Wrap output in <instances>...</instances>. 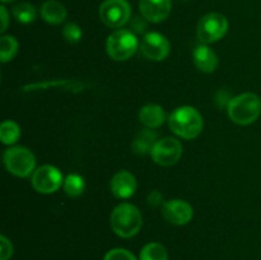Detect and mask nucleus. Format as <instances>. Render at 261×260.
Segmentation results:
<instances>
[{
	"mask_svg": "<svg viewBox=\"0 0 261 260\" xmlns=\"http://www.w3.org/2000/svg\"><path fill=\"white\" fill-rule=\"evenodd\" d=\"M4 163L10 173L18 177H27L35 170L36 160L33 153L27 148L14 147L4 153Z\"/></svg>",
	"mask_w": 261,
	"mask_h": 260,
	"instance_id": "5",
	"label": "nucleus"
},
{
	"mask_svg": "<svg viewBox=\"0 0 261 260\" xmlns=\"http://www.w3.org/2000/svg\"><path fill=\"white\" fill-rule=\"evenodd\" d=\"M261 114V99L255 93H244L234 97L228 103V116L239 125H250Z\"/></svg>",
	"mask_w": 261,
	"mask_h": 260,
	"instance_id": "3",
	"label": "nucleus"
},
{
	"mask_svg": "<svg viewBox=\"0 0 261 260\" xmlns=\"http://www.w3.org/2000/svg\"><path fill=\"white\" fill-rule=\"evenodd\" d=\"M103 260H137V257L125 249H112L105 255Z\"/></svg>",
	"mask_w": 261,
	"mask_h": 260,
	"instance_id": "24",
	"label": "nucleus"
},
{
	"mask_svg": "<svg viewBox=\"0 0 261 260\" xmlns=\"http://www.w3.org/2000/svg\"><path fill=\"white\" fill-rule=\"evenodd\" d=\"M0 15H2V28H0V32H5V30L8 28V23H9V18H8V12L5 9V7H0Z\"/></svg>",
	"mask_w": 261,
	"mask_h": 260,
	"instance_id": "28",
	"label": "nucleus"
},
{
	"mask_svg": "<svg viewBox=\"0 0 261 260\" xmlns=\"http://www.w3.org/2000/svg\"><path fill=\"white\" fill-rule=\"evenodd\" d=\"M20 137V129L17 122L7 120L0 126V139L4 144H14Z\"/></svg>",
	"mask_w": 261,
	"mask_h": 260,
	"instance_id": "19",
	"label": "nucleus"
},
{
	"mask_svg": "<svg viewBox=\"0 0 261 260\" xmlns=\"http://www.w3.org/2000/svg\"><path fill=\"white\" fill-rule=\"evenodd\" d=\"M132 32L143 33L147 30V19L144 17H134L132 20Z\"/></svg>",
	"mask_w": 261,
	"mask_h": 260,
	"instance_id": "26",
	"label": "nucleus"
},
{
	"mask_svg": "<svg viewBox=\"0 0 261 260\" xmlns=\"http://www.w3.org/2000/svg\"><path fill=\"white\" fill-rule=\"evenodd\" d=\"M228 30V20L219 13L204 15L198 24V37L203 43H212L221 40Z\"/></svg>",
	"mask_w": 261,
	"mask_h": 260,
	"instance_id": "7",
	"label": "nucleus"
},
{
	"mask_svg": "<svg viewBox=\"0 0 261 260\" xmlns=\"http://www.w3.org/2000/svg\"><path fill=\"white\" fill-rule=\"evenodd\" d=\"M107 53L116 61H125L132 58L138 48V38L132 31L119 30L107 38Z\"/></svg>",
	"mask_w": 261,
	"mask_h": 260,
	"instance_id": "4",
	"label": "nucleus"
},
{
	"mask_svg": "<svg viewBox=\"0 0 261 260\" xmlns=\"http://www.w3.org/2000/svg\"><path fill=\"white\" fill-rule=\"evenodd\" d=\"M157 142V133H154L150 129L142 130L140 133H138L135 139L133 140L132 149L135 154H148V153L152 152L153 147H154Z\"/></svg>",
	"mask_w": 261,
	"mask_h": 260,
	"instance_id": "16",
	"label": "nucleus"
},
{
	"mask_svg": "<svg viewBox=\"0 0 261 260\" xmlns=\"http://www.w3.org/2000/svg\"><path fill=\"white\" fill-rule=\"evenodd\" d=\"M63 35L68 42L75 43L82 38V30L78 24H75V23H68V24L64 27Z\"/></svg>",
	"mask_w": 261,
	"mask_h": 260,
	"instance_id": "23",
	"label": "nucleus"
},
{
	"mask_svg": "<svg viewBox=\"0 0 261 260\" xmlns=\"http://www.w3.org/2000/svg\"><path fill=\"white\" fill-rule=\"evenodd\" d=\"M181 154H182V145L173 138L160 139L150 152L153 161L158 165L166 166V167L175 165L180 160Z\"/></svg>",
	"mask_w": 261,
	"mask_h": 260,
	"instance_id": "9",
	"label": "nucleus"
},
{
	"mask_svg": "<svg viewBox=\"0 0 261 260\" xmlns=\"http://www.w3.org/2000/svg\"><path fill=\"white\" fill-rule=\"evenodd\" d=\"M13 255V245L5 236H0V260H9Z\"/></svg>",
	"mask_w": 261,
	"mask_h": 260,
	"instance_id": "25",
	"label": "nucleus"
},
{
	"mask_svg": "<svg viewBox=\"0 0 261 260\" xmlns=\"http://www.w3.org/2000/svg\"><path fill=\"white\" fill-rule=\"evenodd\" d=\"M64 190H65L66 195L71 196V198H76V196L82 195L84 191V180L79 175H69L64 181Z\"/></svg>",
	"mask_w": 261,
	"mask_h": 260,
	"instance_id": "22",
	"label": "nucleus"
},
{
	"mask_svg": "<svg viewBox=\"0 0 261 260\" xmlns=\"http://www.w3.org/2000/svg\"><path fill=\"white\" fill-rule=\"evenodd\" d=\"M18 53V41L13 36H3L0 38V58L2 63L12 60Z\"/></svg>",
	"mask_w": 261,
	"mask_h": 260,
	"instance_id": "20",
	"label": "nucleus"
},
{
	"mask_svg": "<svg viewBox=\"0 0 261 260\" xmlns=\"http://www.w3.org/2000/svg\"><path fill=\"white\" fill-rule=\"evenodd\" d=\"M43 20L50 24H60L66 18V9L61 3L56 0H47L41 8Z\"/></svg>",
	"mask_w": 261,
	"mask_h": 260,
	"instance_id": "17",
	"label": "nucleus"
},
{
	"mask_svg": "<svg viewBox=\"0 0 261 260\" xmlns=\"http://www.w3.org/2000/svg\"><path fill=\"white\" fill-rule=\"evenodd\" d=\"M170 129L185 139H194L203 130V117L194 107L182 106L176 109L168 117Z\"/></svg>",
	"mask_w": 261,
	"mask_h": 260,
	"instance_id": "2",
	"label": "nucleus"
},
{
	"mask_svg": "<svg viewBox=\"0 0 261 260\" xmlns=\"http://www.w3.org/2000/svg\"><path fill=\"white\" fill-rule=\"evenodd\" d=\"M13 15L18 22L23 23V24H28L32 23L36 19V9L33 5L28 4V3H19L13 8Z\"/></svg>",
	"mask_w": 261,
	"mask_h": 260,
	"instance_id": "21",
	"label": "nucleus"
},
{
	"mask_svg": "<svg viewBox=\"0 0 261 260\" xmlns=\"http://www.w3.org/2000/svg\"><path fill=\"white\" fill-rule=\"evenodd\" d=\"M140 260H168L167 250L158 242L147 244L140 251Z\"/></svg>",
	"mask_w": 261,
	"mask_h": 260,
	"instance_id": "18",
	"label": "nucleus"
},
{
	"mask_svg": "<svg viewBox=\"0 0 261 260\" xmlns=\"http://www.w3.org/2000/svg\"><path fill=\"white\" fill-rule=\"evenodd\" d=\"M139 9L148 22L160 23L170 15L172 2L171 0H140Z\"/></svg>",
	"mask_w": 261,
	"mask_h": 260,
	"instance_id": "12",
	"label": "nucleus"
},
{
	"mask_svg": "<svg viewBox=\"0 0 261 260\" xmlns=\"http://www.w3.org/2000/svg\"><path fill=\"white\" fill-rule=\"evenodd\" d=\"M63 184V175L56 167L45 165L33 172L32 185L36 191L41 194L55 193Z\"/></svg>",
	"mask_w": 261,
	"mask_h": 260,
	"instance_id": "8",
	"label": "nucleus"
},
{
	"mask_svg": "<svg viewBox=\"0 0 261 260\" xmlns=\"http://www.w3.org/2000/svg\"><path fill=\"white\" fill-rule=\"evenodd\" d=\"M193 58L199 70L204 73H213L218 66V56L211 47L205 45H199L194 50Z\"/></svg>",
	"mask_w": 261,
	"mask_h": 260,
	"instance_id": "14",
	"label": "nucleus"
},
{
	"mask_svg": "<svg viewBox=\"0 0 261 260\" xmlns=\"http://www.w3.org/2000/svg\"><path fill=\"white\" fill-rule=\"evenodd\" d=\"M99 18L107 27H122L132 18V8L126 0H105L99 7Z\"/></svg>",
	"mask_w": 261,
	"mask_h": 260,
	"instance_id": "6",
	"label": "nucleus"
},
{
	"mask_svg": "<svg viewBox=\"0 0 261 260\" xmlns=\"http://www.w3.org/2000/svg\"><path fill=\"white\" fill-rule=\"evenodd\" d=\"M3 3H8V2H13V0H2Z\"/></svg>",
	"mask_w": 261,
	"mask_h": 260,
	"instance_id": "29",
	"label": "nucleus"
},
{
	"mask_svg": "<svg viewBox=\"0 0 261 260\" xmlns=\"http://www.w3.org/2000/svg\"><path fill=\"white\" fill-rule=\"evenodd\" d=\"M161 201H162V195L158 191H152L149 194V196H148V203H149V205L157 206Z\"/></svg>",
	"mask_w": 261,
	"mask_h": 260,
	"instance_id": "27",
	"label": "nucleus"
},
{
	"mask_svg": "<svg viewBox=\"0 0 261 260\" xmlns=\"http://www.w3.org/2000/svg\"><path fill=\"white\" fill-rule=\"evenodd\" d=\"M110 222H111L112 231L117 236L122 239H130L142 228L143 217L137 206L129 203H122L114 209Z\"/></svg>",
	"mask_w": 261,
	"mask_h": 260,
	"instance_id": "1",
	"label": "nucleus"
},
{
	"mask_svg": "<svg viewBox=\"0 0 261 260\" xmlns=\"http://www.w3.org/2000/svg\"><path fill=\"white\" fill-rule=\"evenodd\" d=\"M170 42L163 35L158 32H149L144 36L140 45L143 55L153 61H161L170 54Z\"/></svg>",
	"mask_w": 261,
	"mask_h": 260,
	"instance_id": "10",
	"label": "nucleus"
},
{
	"mask_svg": "<svg viewBox=\"0 0 261 260\" xmlns=\"http://www.w3.org/2000/svg\"><path fill=\"white\" fill-rule=\"evenodd\" d=\"M139 120L148 129H155V127H160L165 121V111L158 105H145L140 109Z\"/></svg>",
	"mask_w": 261,
	"mask_h": 260,
	"instance_id": "15",
	"label": "nucleus"
},
{
	"mask_svg": "<svg viewBox=\"0 0 261 260\" xmlns=\"http://www.w3.org/2000/svg\"><path fill=\"white\" fill-rule=\"evenodd\" d=\"M137 190V178L129 171H119L111 180V191L116 198H130Z\"/></svg>",
	"mask_w": 261,
	"mask_h": 260,
	"instance_id": "13",
	"label": "nucleus"
},
{
	"mask_svg": "<svg viewBox=\"0 0 261 260\" xmlns=\"http://www.w3.org/2000/svg\"><path fill=\"white\" fill-rule=\"evenodd\" d=\"M193 206L185 200L175 199L163 203L162 216L168 223L176 224V226H184L189 223L193 218Z\"/></svg>",
	"mask_w": 261,
	"mask_h": 260,
	"instance_id": "11",
	"label": "nucleus"
}]
</instances>
